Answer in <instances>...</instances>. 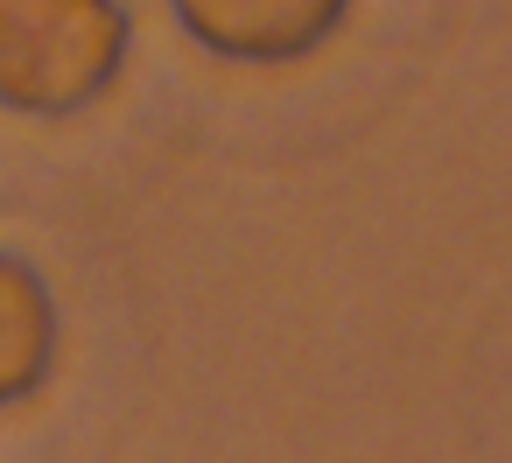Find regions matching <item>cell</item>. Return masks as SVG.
<instances>
[{
	"label": "cell",
	"mask_w": 512,
	"mask_h": 463,
	"mask_svg": "<svg viewBox=\"0 0 512 463\" xmlns=\"http://www.w3.org/2000/svg\"><path fill=\"white\" fill-rule=\"evenodd\" d=\"M127 57V0H0V113L15 120H78L106 106Z\"/></svg>",
	"instance_id": "1"
},
{
	"label": "cell",
	"mask_w": 512,
	"mask_h": 463,
	"mask_svg": "<svg viewBox=\"0 0 512 463\" xmlns=\"http://www.w3.org/2000/svg\"><path fill=\"white\" fill-rule=\"evenodd\" d=\"M358 0H169V22L218 64L239 71H288L323 57Z\"/></svg>",
	"instance_id": "2"
},
{
	"label": "cell",
	"mask_w": 512,
	"mask_h": 463,
	"mask_svg": "<svg viewBox=\"0 0 512 463\" xmlns=\"http://www.w3.org/2000/svg\"><path fill=\"white\" fill-rule=\"evenodd\" d=\"M57 358H64V309L50 274L29 253L0 246V414L29 407L57 379Z\"/></svg>",
	"instance_id": "3"
}]
</instances>
